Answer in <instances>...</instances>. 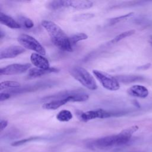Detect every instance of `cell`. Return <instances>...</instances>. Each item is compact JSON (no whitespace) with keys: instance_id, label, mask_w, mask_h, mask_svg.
I'll return each instance as SVG.
<instances>
[{"instance_id":"9c48e42d","label":"cell","mask_w":152,"mask_h":152,"mask_svg":"<svg viewBox=\"0 0 152 152\" xmlns=\"http://www.w3.org/2000/svg\"><path fill=\"white\" fill-rule=\"evenodd\" d=\"M32 64L37 68L47 69L50 68V64L47 58L37 53H33L30 56Z\"/></svg>"},{"instance_id":"603a6c76","label":"cell","mask_w":152,"mask_h":152,"mask_svg":"<svg viewBox=\"0 0 152 152\" xmlns=\"http://www.w3.org/2000/svg\"><path fill=\"white\" fill-rule=\"evenodd\" d=\"M94 15L91 14H82L81 15H79L75 17L77 20H84V19H88L93 17Z\"/></svg>"},{"instance_id":"277c9868","label":"cell","mask_w":152,"mask_h":152,"mask_svg":"<svg viewBox=\"0 0 152 152\" xmlns=\"http://www.w3.org/2000/svg\"><path fill=\"white\" fill-rule=\"evenodd\" d=\"M92 72L96 79L106 90L116 91L119 89L120 85L118 80L115 77L97 69H93Z\"/></svg>"},{"instance_id":"2e32d148","label":"cell","mask_w":152,"mask_h":152,"mask_svg":"<svg viewBox=\"0 0 152 152\" xmlns=\"http://www.w3.org/2000/svg\"><path fill=\"white\" fill-rule=\"evenodd\" d=\"M21 86L19 82L15 81H5L0 83V90H3L8 88H17Z\"/></svg>"},{"instance_id":"5b68a950","label":"cell","mask_w":152,"mask_h":152,"mask_svg":"<svg viewBox=\"0 0 152 152\" xmlns=\"http://www.w3.org/2000/svg\"><path fill=\"white\" fill-rule=\"evenodd\" d=\"M17 39L18 42L23 48L34 51L43 56L46 54V50L44 47L33 36L26 34H22L18 37Z\"/></svg>"},{"instance_id":"6da1fadb","label":"cell","mask_w":152,"mask_h":152,"mask_svg":"<svg viewBox=\"0 0 152 152\" xmlns=\"http://www.w3.org/2000/svg\"><path fill=\"white\" fill-rule=\"evenodd\" d=\"M138 129V126L134 125L122 130L118 134L108 135L91 140L87 145L91 148L104 149L113 147H118L128 144L132 134Z\"/></svg>"},{"instance_id":"7a4b0ae2","label":"cell","mask_w":152,"mask_h":152,"mask_svg":"<svg viewBox=\"0 0 152 152\" xmlns=\"http://www.w3.org/2000/svg\"><path fill=\"white\" fill-rule=\"evenodd\" d=\"M42 26L48 31L51 41L58 48L66 52L72 51L69 37L58 25L52 21L45 20L42 21Z\"/></svg>"},{"instance_id":"52a82bcc","label":"cell","mask_w":152,"mask_h":152,"mask_svg":"<svg viewBox=\"0 0 152 152\" xmlns=\"http://www.w3.org/2000/svg\"><path fill=\"white\" fill-rule=\"evenodd\" d=\"M31 67L30 64H13L8 65L0 69V75H11L20 74L26 72Z\"/></svg>"},{"instance_id":"7c38bea8","label":"cell","mask_w":152,"mask_h":152,"mask_svg":"<svg viewBox=\"0 0 152 152\" xmlns=\"http://www.w3.org/2000/svg\"><path fill=\"white\" fill-rule=\"evenodd\" d=\"M59 71V69L54 67H50V68L47 69L33 68L29 69L28 72V77L29 78H36L48 74L58 72Z\"/></svg>"},{"instance_id":"d6986e66","label":"cell","mask_w":152,"mask_h":152,"mask_svg":"<svg viewBox=\"0 0 152 152\" xmlns=\"http://www.w3.org/2000/svg\"><path fill=\"white\" fill-rule=\"evenodd\" d=\"M88 38V36L84 33H78L75 34H73L69 37V40L72 45H75L77 42L86 40Z\"/></svg>"},{"instance_id":"7402d4cb","label":"cell","mask_w":152,"mask_h":152,"mask_svg":"<svg viewBox=\"0 0 152 152\" xmlns=\"http://www.w3.org/2000/svg\"><path fill=\"white\" fill-rule=\"evenodd\" d=\"M21 20V21H22L23 25L24 26V27L26 28H31L34 26V23L31 19L25 17H22Z\"/></svg>"},{"instance_id":"3957f363","label":"cell","mask_w":152,"mask_h":152,"mask_svg":"<svg viewBox=\"0 0 152 152\" xmlns=\"http://www.w3.org/2000/svg\"><path fill=\"white\" fill-rule=\"evenodd\" d=\"M69 72L74 79L87 88L91 90H95L97 88L95 79L85 68L75 66L71 68Z\"/></svg>"},{"instance_id":"30bf717a","label":"cell","mask_w":152,"mask_h":152,"mask_svg":"<svg viewBox=\"0 0 152 152\" xmlns=\"http://www.w3.org/2000/svg\"><path fill=\"white\" fill-rule=\"evenodd\" d=\"M93 2L90 1H65V7L76 10H86L91 8Z\"/></svg>"},{"instance_id":"4fadbf2b","label":"cell","mask_w":152,"mask_h":152,"mask_svg":"<svg viewBox=\"0 0 152 152\" xmlns=\"http://www.w3.org/2000/svg\"><path fill=\"white\" fill-rule=\"evenodd\" d=\"M0 22L2 24H4L11 28H21V24L15 21L11 16L2 12H0Z\"/></svg>"},{"instance_id":"9a60e30c","label":"cell","mask_w":152,"mask_h":152,"mask_svg":"<svg viewBox=\"0 0 152 152\" xmlns=\"http://www.w3.org/2000/svg\"><path fill=\"white\" fill-rule=\"evenodd\" d=\"M117 80L122 83H132L137 81H140L143 80V77L141 76H137V75H120L116 77Z\"/></svg>"},{"instance_id":"d4e9b609","label":"cell","mask_w":152,"mask_h":152,"mask_svg":"<svg viewBox=\"0 0 152 152\" xmlns=\"http://www.w3.org/2000/svg\"><path fill=\"white\" fill-rule=\"evenodd\" d=\"M8 122L7 120L5 119H1L0 121V130L2 131L8 125Z\"/></svg>"},{"instance_id":"5bb4252c","label":"cell","mask_w":152,"mask_h":152,"mask_svg":"<svg viewBox=\"0 0 152 152\" xmlns=\"http://www.w3.org/2000/svg\"><path fill=\"white\" fill-rule=\"evenodd\" d=\"M73 115L68 110H62L56 115V119L60 122H68L72 119Z\"/></svg>"},{"instance_id":"484cf974","label":"cell","mask_w":152,"mask_h":152,"mask_svg":"<svg viewBox=\"0 0 152 152\" xmlns=\"http://www.w3.org/2000/svg\"><path fill=\"white\" fill-rule=\"evenodd\" d=\"M150 66H151V64H149V63H148V64H145V65H144L140 66L138 67L137 69H146L149 68L150 67Z\"/></svg>"},{"instance_id":"8fae6325","label":"cell","mask_w":152,"mask_h":152,"mask_svg":"<svg viewBox=\"0 0 152 152\" xmlns=\"http://www.w3.org/2000/svg\"><path fill=\"white\" fill-rule=\"evenodd\" d=\"M127 93L131 96L140 98H145L148 95V89L141 85H134L130 87L127 90Z\"/></svg>"},{"instance_id":"44dd1931","label":"cell","mask_w":152,"mask_h":152,"mask_svg":"<svg viewBox=\"0 0 152 152\" xmlns=\"http://www.w3.org/2000/svg\"><path fill=\"white\" fill-rule=\"evenodd\" d=\"M64 7H65V1H53L48 4V8L50 10H56Z\"/></svg>"},{"instance_id":"8992f818","label":"cell","mask_w":152,"mask_h":152,"mask_svg":"<svg viewBox=\"0 0 152 152\" xmlns=\"http://www.w3.org/2000/svg\"><path fill=\"white\" fill-rule=\"evenodd\" d=\"M114 115H116V113L107 112L103 109H97L96 110L81 112L78 114V116L80 120H81V121L87 122L90 120H92L96 118H107Z\"/></svg>"},{"instance_id":"ba28073f","label":"cell","mask_w":152,"mask_h":152,"mask_svg":"<svg viewBox=\"0 0 152 152\" xmlns=\"http://www.w3.org/2000/svg\"><path fill=\"white\" fill-rule=\"evenodd\" d=\"M26 49L23 46L12 45L1 49L0 52V59L14 58L24 53Z\"/></svg>"},{"instance_id":"cb8c5ba5","label":"cell","mask_w":152,"mask_h":152,"mask_svg":"<svg viewBox=\"0 0 152 152\" xmlns=\"http://www.w3.org/2000/svg\"><path fill=\"white\" fill-rule=\"evenodd\" d=\"M11 97V94L7 92H1L0 93V101L2 102L4 100H7Z\"/></svg>"},{"instance_id":"ac0fdd59","label":"cell","mask_w":152,"mask_h":152,"mask_svg":"<svg viewBox=\"0 0 152 152\" xmlns=\"http://www.w3.org/2000/svg\"><path fill=\"white\" fill-rule=\"evenodd\" d=\"M42 139H44V138L40 137H29V138H24V139H23V140H18V141H14V142L11 143V145L14 146V147H17V146L23 145V144H26V143L29 142L40 140H42Z\"/></svg>"},{"instance_id":"ffe728a7","label":"cell","mask_w":152,"mask_h":152,"mask_svg":"<svg viewBox=\"0 0 152 152\" xmlns=\"http://www.w3.org/2000/svg\"><path fill=\"white\" fill-rule=\"evenodd\" d=\"M134 13L133 12H129V13H128L126 14H125V15H121V16H119V17L112 18L109 20V25H114V24H115L118 23H119V22H121L123 20H126L128 18L132 17L134 15Z\"/></svg>"},{"instance_id":"e0dca14e","label":"cell","mask_w":152,"mask_h":152,"mask_svg":"<svg viewBox=\"0 0 152 152\" xmlns=\"http://www.w3.org/2000/svg\"><path fill=\"white\" fill-rule=\"evenodd\" d=\"M135 30H128V31H125L124 32H122L121 33H120L119 34L117 35L116 37H115L110 42V43H116L118 42H119L120 40L124 39L125 37H129L130 36L133 35L135 33Z\"/></svg>"},{"instance_id":"4316f807","label":"cell","mask_w":152,"mask_h":152,"mask_svg":"<svg viewBox=\"0 0 152 152\" xmlns=\"http://www.w3.org/2000/svg\"><path fill=\"white\" fill-rule=\"evenodd\" d=\"M150 43H151V45H152V36L150 37Z\"/></svg>"}]
</instances>
